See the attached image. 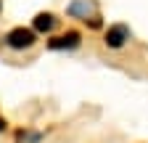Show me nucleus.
Segmentation results:
<instances>
[{
  "mask_svg": "<svg viewBox=\"0 0 148 143\" xmlns=\"http://www.w3.org/2000/svg\"><path fill=\"white\" fill-rule=\"evenodd\" d=\"M5 45L13 48V50H24L29 45H34V32L32 29H24V27H16L5 34Z\"/></svg>",
  "mask_w": 148,
  "mask_h": 143,
  "instance_id": "obj_1",
  "label": "nucleus"
},
{
  "mask_svg": "<svg viewBox=\"0 0 148 143\" xmlns=\"http://www.w3.org/2000/svg\"><path fill=\"white\" fill-rule=\"evenodd\" d=\"M127 40H130V27H127V24H114V27H108V32H106V45H108V48H122Z\"/></svg>",
  "mask_w": 148,
  "mask_h": 143,
  "instance_id": "obj_2",
  "label": "nucleus"
},
{
  "mask_svg": "<svg viewBox=\"0 0 148 143\" xmlns=\"http://www.w3.org/2000/svg\"><path fill=\"white\" fill-rule=\"evenodd\" d=\"M53 24H56V19H53L50 13H37V16H34V29H37V32H50Z\"/></svg>",
  "mask_w": 148,
  "mask_h": 143,
  "instance_id": "obj_4",
  "label": "nucleus"
},
{
  "mask_svg": "<svg viewBox=\"0 0 148 143\" xmlns=\"http://www.w3.org/2000/svg\"><path fill=\"white\" fill-rule=\"evenodd\" d=\"M77 45H79V32H74V29L66 32V34H61V37H53V40L48 43L50 50H64V48L71 50V48H77Z\"/></svg>",
  "mask_w": 148,
  "mask_h": 143,
  "instance_id": "obj_3",
  "label": "nucleus"
},
{
  "mask_svg": "<svg viewBox=\"0 0 148 143\" xmlns=\"http://www.w3.org/2000/svg\"><path fill=\"white\" fill-rule=\"evenodd\" d=\"M0 130H5V119H0Z\"/></svg>",
  "mask_w": 148,
  "mask_h": 143,
  "instance_id": "obj_6",
  "label": "nucleus"
},
{
  "mask_svg": "<svg viewBox=\"0 0 148 143\" xmlns=\"http://www.w3.org/2000/svg\"><path fill=\"white\" fill-rule=\"evenodd\" d=\"M69 13H74V16H85V19H87V13H92V3H87V0H77V3L69 6Z\"/></svg>",
  "mask_w": 148,
  "mask_h": 143,
  "instance_id": "obj_5",
  "label": "nucleus"
}]
</instances>
